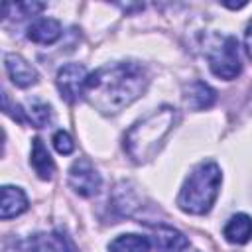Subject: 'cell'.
I'll return each mask as SVG.
<instances>
[{
    "mask_svg": "<svg viewBox=\"0 0 252 252\" xmlns=\"http://www.w3.org/2000/svg\"><path fill=\"white\" fill-rule=\"evenodd\" d=\"M53 146H55V150H57L59 154H63V156H69V154L73 152V148H75L71 136H69L67 132H63V130L55 132V136H53Z\"/></svg>",
    "mask_w": 252,
    "mask_h": 252,
    "instance_id": "cell-17",
    "label": "cell"
},
{
    "mask_svg": "<svg viewBox=\"0 0 252 252\" xmlns=\"http://www.w3.org/2000/svg\"><path fill=\"white\" fill-rule=\"evenodd\" d=\"M177 118V112L173 106H161L159 110H154L146 118L138 120L124 136V150L136 163H144L152 159L163 138L169 134Z\"/></svg>",
    "mask_w": 252,
    "mask_h": 252,
    "instance_id": "cell-2",
    "label": "cell"
},
{
    "mask_svg": "<svg viewBox=\"0 0 252 252\" xmlns=\"http://www.w3.org/2000/svg\"><path fill=\"white\" fill-rule=\"evenodd\" d=\"M244 43H246V51H248V55L252 57V22H250V24H248V28H246Z\"/></svg>",
    "mask_w": 252,
    "mask_h": 252,
    "instance_id": "cell-19",
    "label": "cell"
},
{
    "mask_svg": "<svg viewBox=\"0 0 252 252\" xmlns=\"http://www.w3.org/2000/svg\"><path fill=\"white\" fill-rule=\"evenodd\" d=\"M89 73L79 63H67L57 71V89L67 102H77L85 96Z\"/></svg>",
    "mask_w": 252,
    "mask_h": 252,
    "instance_id": "cell-5",
    "label": "cell"
},
{
    "mask_svg": "<svg viewBox=\"0 0 252 252\" xmlns=\"http://www.w3.org/2000/svg\"><path fill=\"white\" fill-rule=\"evenodd\" d=\"M59 242L57 236L49 234H33L26 240H20L16 246V252H57Z\"/></svg>",
    "mask_w": 252,
    "mask_h": 252,
    "instance_id": "cell-16",
    "label": "cell"
},
{
    "mask_svg": "<svg viewBox=\"0 0 252 252\" xmlns=\"http://www.w3.org/2000/svg\"><path fill=\"white\" fill-rule=\"evenodd\" d=\"M32 167L41 179H51L55 173V163L39 138H33L32 142Z\"/></svg>",
    "mask_w": 252,
    "mask_h": 252,
    "instance_id": "cell-14",
    "label": "cell"
},
{
    "mask_svg": "<svg viewBox=\"0 0 252 252\" xmlns=\"http://www.w3.org/2000/svg\"><path fill=\"white\" fill-rule=\"evenodd\" d=\"M246 108H248V112L252 114V91H250V94H248V100H246Z\"/></svg>",
    "mask_w": 252,
    "mask_h": 252,
    "instance_id": "cell-20",
    "label": "cell"
},
{
    "mask_svg": "<svg viewBox=\"0 0 252 252\" xmlns=\"http://www.w3.org/2000/svg\"><path fill=\"white\" fill-rule=\"evenodd\" d=\"M61 37V24L53 18H37L28 28V39L39 45H51Z\"/></svg>",
    "mask_w": 252,
    "mask_h": 252,
    "instance_id": "cell-11",
    "label": "cell"
},
{
    "mask_svg": "<svg viewBox=\"0 0 252 252\" xmlns=\"http://www.w3.org/2000/svg\"><path fill=\"white\" fill-rule=\"evenodd\" d=\"M110 252H150V240L142 234H120L108 244Z\"/></svg>",
    "mask_w": 252,
    "mask_h": 252,
    "instance_id": "cell-15",
    "label": "cell"
},
{
    "mask_svg": "<svg viewBox=\"0 0 252 252\" xmlns=\"http://www.w3.org/2000/svg\"><path fill=\"white\" fill-rule=\"evenodd\" d=\"M207 59L211 71L220 79H234L240 69V53H238V41L232 35H213L207 41Z\"/></svg>",
    "mask_w": 252,
    "mask_h": 252,
    "instance_id": "cell-4",
    "label": "cell"
},
{
    "mask_svg": "<svg viewBox=\"0 0 252 252\" xmlns=\"http://www.w3.org/2000/svg\"><path fill=\"white\" fill-rule=\"evenodd\" d=\"M55 236H57V242H59V250H57V252H77L73 240H71L67 234H63L61 230H57Z\"/></svg>",
    "mask_w": 252,
    "mask_h": 252,
    "instance_id": "cell-18",
    "label": "cell"
},
{
    "mask_svg": "<svg viewBox=\"0 0 252 252\" xmlns=\"http://www.w3.org/2000/svg\"><path fill=\"white\" fill-rule=\"evenodd\" d=\"M28 209V197L20 187L4 185L2 187V219L8 220L12 217L22 215Z\"/></svg>",
    "mask_w": 252,
    "mask_h": 252,
    "instance_id": "cell-13",
    "label": "cell"
},
{
    "mask_svg": "<svg viewBox=\"0 0 252 252\" xmlns=\"http://www.w3.org/2000/svg\"><path fill=\"white\" fill-rule=\"evenodd\" d=\"M4 65H6V73L10 75L12 83L16 87H32L37 83L39 75L35 71V67H32V63H28L22 55H16V53H6L4 57Z\"/></svg>",
    "mask_w": 252,
    "mask_h": 252,
    "instance_id": "cell-7",
    "label": "cell"
},
{
    "mask_svg": "<svg viewBox=\"0 0 252 252\" xmlns=\"http://www.w3.org/2000/svg\"><path fill=\"white\" fill-rule=\"evenodd\" d=\"M152 230H154L152 242L159 252H179L189 246V240L185 238V234L173 226L158 224V226H152Z\"/></svg>",
    "mask_w": 252,
    "mask_h": 252,
    "instance_id": "cell-8",
    "label": "cell"
},
{
    "mask_svg": "<svg viewBox=\"0 0 252 252\" xmlns=\"http://www.w3.org/2000/svg\"><path fill=\"white\" fill-rule=\"evenodd\" d=\"M220 167L215 161H201L185 179L177 205L181 211L191 215H205L217 201L220 187Z\"/></svg>",
    "mask_w": 252,
    "mask_h": 252,
    "instance_id": "cell-3",
    "label": "cell"
},
{
    "mask_svg": "<svg viewBox=\"0 0 252 252\" xmlns=\"http://www.w3.org/2000/svg\"><path fill=\"white\" fill-rule=\"evenodd\" d=\"M100 173L87 158H79L69 169V185L81 197H93L100 189Z\"/></svg>",
    "mask_w": 252,
    "mask_h": 252,
    "instance_id": "cell-6",
    "label": "cell"
},
{
    "mask_svg": "<svg viewBox=\"0 0 252 252\" xmlns=\"http://www.w3.org/2000/svg\"><path fill=\"white\" fill-rule=\"evenodd\" d=\"M215 98H217V93L203 81H193L183 89V102L191 110L211 108L215 104Z\"/></svg>",
    "mask_w": 252,
    "mask_h": 252,
    "instance_id": "cell-9",
    "label": "cell"
},
{
    "mask_svg": "<svg viewBox=\"0 0 252 252\" xmlns=\"http://www.w3.org/2000/svg\"><path fill=\"white\" fill-rule=\"evenodd\" d=\"M12 116L20 122H30L35 128H43L51 120V106L43 100L33 98V100H28L24 106L16 104V112Z\"/></svg>",
    "mask_w": 252,
    "mask_h": 252,
    "instance_id": "cell-10",
    "label": "cell"
},
{
    "mask_svg": "<svg viewBox=\"0 0 252 252\" xmlns=\"http://www.w3.org/2000/svg\"><path fill=\"white\" fill-rule=\"evenodd\" d=\"M146 85L148 75L140 63H112L89 73L83 98L102 114H116L132 104L146 91Z\"/></svg>",
    "mask_w": 252,
    "mask_h": 252,
    "instance_id": "cell-1",
    "label": "cell"
},
{
    "mask_svg": "<svg viewBox=\"0 0 252 252\" xmlns=\"http://www.w3.org/2000/svg\"><path fill=\"white\" fill-rule=\"evenodd\" d=\"M222 234L232 244H246L252 238V217L238 213L228 219V222L222 228Z\"/></svg>",
    "mask_w": 252,
    "mask_h": 252,
    "instance_id": "cell-12",
    "label": "cell"
}]
</instances>
